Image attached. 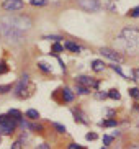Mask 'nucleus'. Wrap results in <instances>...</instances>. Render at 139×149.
Wrapping results in <instances>:
<instances>
[{"mask_svg": "<svg viewBox=\"0 0 139 149\" xmlns=\"http://www.w3.org/2000/svg\"><path fill=\"white\" fill-rule=\"evenodd\" d=\"M8 118H12L13 121H20L22 120V113L18 110H10L8 111Z\"/></svg>", "mask_w": 139, "mask_h": 149, "instance_id": "nucleus-10", "label": "nucleus"}, {"mask_svg": "<svg viewBox=\"0 0 139 149\" xmlns=\"http://www.w3.org/2000/svg\"><path fill=\"white\" fill-rule=\"evenodd\" d=\"M77 84L79 85H83V87H98V82L97 80H93L92 77H87V75H80V77H77Z\"/></svg>", "mask_w": 139, "mask_h": 149, "instance_id": "nucleus-7", "label": "nucleus"}, {"mask_svg": "<svg viewBox=\"0 0 139 149\" xmlns=\"http://www.w3.org/2000/svg\"><path fill=\"white\" fill-rule=\"evenodd\" d=\"M62 97H64L65 102H72L74 100V93H72L70 88H64V90H62Z\"/></svg>", "mask_w": 139, "mask_h": 149, "instance_id": "nucleus-11", "label": "nucleus"}, {"mask_svg": "<svg viewBox=\"0 0 139 149\" xmlns=\"http://www.w3.org/2000/svg\"><path fill=\"white\" fill-rule=\"evenodd\" d=\"M92 69L95 70V72H101V70L105 69V62H103V61H98V59H97V61L92 62Z\"/></svg>", "mask_w": 139, "mask_h": 149, "instance_id": "nucleus-9", "label": "nucleus"}, {"mask_svg": "<svg viewBox=\"0 0 139 149\" xmlns=\"http://www.w3.org/2000/svg\"><path fill=\"white\" fill-rule=\"evenodd\" d=\"M75 92L80 93V95H87V93L90 92V90H88L87 87H83V85H79V84H77V87H75Z\"/></svg>", "mask_w": 139, "mask_h": 149, "instance_id": "nucleus-14", "label": "nucleus"}, {"mask_svg": "<svg viewBox=\"0 0 139 149\" xmlns=\"http://www.w3.org/2000/svg\"><path fill=\"white\" fill-rule=\"evenodd\" d=\"M100 53L103 54V56H106L108 59H111V61H115V62H123V61H124V57H123V56H120V54H118L116 51H113V49L101 48V49H100Z\"/></svg>", "mask_w": 139, "mask_h": 149, "instance_id": "nucleus-5", "label": "nucleus"}, {"mask_svg": "<svg viewBox=\"0 0 139 149\" xmlns=\"http://www.w3.org/2000/svg\"><path fill=\"white\" fill-rule=\"evenodd\" d=\"M26 116H28V118H31V120H38L39 118V113L38 111H36V110H28V111H26Z\"/></svg>", "mask_w": 139, "mask_h": 149, "instance_id": "nucleus-13", "label": "nucleus"}, {"mask_svg": "<svg viewBox=\"0 0 139 149\" xmlns=\"http://www.w3.org/2000/svg\"><path fill=\"white\" fill-rule=\"evenodd\" d=\"M129 13H131V17L138 18V17H139V7H136V8H133V10L129 12Z\"/></svg>", "mask_w": 139, "mask_h": 149, "instance_id": "nucleus-26", "label": "nucleus"}, {"mask_svg": "<svg viewBox=\"0 0 139 149\" xmlns=\"http://www.w3.org/2000/svg\"><path fill=\"white\" fill-rule=\"evenodd\" d=\"M64 48L69 49V51H74V53H79V51H80V48H79L77 44H74V43H65Z\"/></svg>", "mask_w": 139, "mask_h": 149, "instance_id": "nucleus-12", "label": "nucleus"}, {"mask_svg": "<svg viewBox=\"0 0 139 149\" xmlns=\"http://www.w3.org/2000/svg\"><path fill=\"white\" fill-rule=\"evenodd\" d=\"M134 80H136V82H139V69L134 70Z\"/></svg>", "mask_w": 139, "mask_h": 149, "instance_id": "nucleus-33", "label": "nucleus"}, {"mask_svg": "<svg viewBox=\"0 0 139 149\" xmlns=\"http://www.w3.org/2000/svg\"><path fill=\"white\" fill-rule=\"evenodd\" d=\"M30 85V77H28V74L22 75V79L18 80L17 87H15V95L20 97V98H23L25 97V88Z\"/></svg>", "mask_w": 139, "mask_h": 149, "instance_id": "nucleus-4", "label": "nucleus"}, {"mask_svg": "<svg viewBox=\"0 0 139 149\" xmlns=\"http://www.w3.org/2000/svg\"><path fill=\"white\" fill-rule=\"evenodd\" d=\"M44 40H54V41H59L62 40L61 36H44Z\"/></svg>", "mask_w": 139, "mask_h": 149, "instance_id": "nucleus-29", "label": "nucleus"}, {"mask_svg": "<svg viewBox=\"0 0 139 149\" xmlns=\"http://www.w3.org/2000/svg\"><path fill=\"white\" fill-rule=\"evenodd\" d=\"M111 141H113V138H111V136H103V143H105V144H110Z\"/></svg>", "mask_w": 139, "mask_h": 149, "instance_id": "nucleus-28", "label": "nucleus"}, {"mask_svg": "<svg viewBox=\"0 0 139 149\" xmlns=\"http://www.w3.org/2000/svg\"><path fill=\"white\" fill-rule=\"evenodd\" d=\"M85 138H87L88 141H93V139H97V134H95V133H88V134L85 136Z\"/></svg>", "mask_w": 139, "mask_h": 149, "instance_id": "nucleus-27", "label": "nucleus"}, {"mask_svg": "<svg viewBox=\"0 0 139 149\" xmlns=\"http://www.w3.org/2000/svg\"><path fill=\"white\" fill-rule=\"evenodd\" d=\"M3 8L10 10V12H13V10H20V8H23V0H5L3 2Z\"/></svg>", "mask_w": 139, "mask_h": 149, "instance_id": "nucleus-6", "label": "nucleus"}, {"mask_svg": "<svg viewBox=\"0 0 139 149\" xmlns=\"http://www.w3.org/2000/svg\"><path fill=\"white\" fill-rule=\"evenodd\" d=\"M7 120H8V115H0V125H2V123H5Z\"/></svg>", "mask_w": 139, "mask_h": 149, "instance_id": "nucleus-30", "label": "nucleus"}, {"mask_svg": "<svg viewBox=\"0 0 139 149\" xmlns=\"http://www.w3.org/2000/svg\"><path fill=\"white\" fill-rule=\"evenodd\" d=\"M101 126H116V120H106V121H101Z\"/></svg>", "mask_w": 139, "mask_h": 149, "instance_id": "nucleus-19", "label": "nucleus"}, {"mask_svg": "<svg viewBox=\"0 0 139 149\" xmlns=\"http://www.w3.org/2000/svg\"><path fill=\"white\" fill-rule=\"evenodd\" d=\"M101 149H105V148H101Z\"/></svg>", "mask_w": 139, "mask_h": 149, "instance_id": "nucleus-35", "label": "nucleus"}, {"mask_svg": "<svg viewBox=\"0 0 139 149\" xmlns=\"http://www.w3.org/2000/svg\"><path fill=\"white\" fill-rule=\"evenodd\" d=\"M121 43L123 48L126 49L129 54H136L139 53V30L134 28H124L121 31Z\"/></svg>", "mask_w": 139, "mask_h": 149, "instance_id": "nucleus-1", "label": "nucleus"}, {"mask_svg": "<svg viewBox=\"0 0 139 149\" xmlns=\"http://www.w3.org/2000/svg\"><path fill=\"white\" fill-rule=\"evenodd\" d=\"M13 130H15V121L12 118H8L5 123L0 125V131L3 133V134H10V133H13Z\"/></svg>", "mask_w": 139, "mask_h": 149, "instance_id": "nucleus-8", "label": "nucleus"}, {"mask_svg": "<svg viewBox=\"0 0 139 149\" xmlns=\"http://www.w3.org/2000/svg\"><path fill=\"white\" fill-rule=\"evenodd\" d=\"M38 67H39L41 70H43V72H51V69H49V67L46 66V64H44V62H39V64H38Z\"/></svg>", "mask_w": 139, "mask_h": 149, "instance_id": "nucleus-21", "label": "nucleus"}, {"mask_svg": "<svg viewBox=\"0 0 139 149\" xmlns=\"http://www.w3.org/2000/svg\"><path fill=\"white\" fill-rule=\"evenodd\" d=\"M111 69H113V70H116L118 74H121L123 77H126V75H124V72L121 70V67H120V66H116V64H113V66H111Z\"/></svg>", "mask_w": 139, "mask_h": 149, "instance_id": "nucleus-24", "label": "nucleus"}, {"mask_svg": "<svg viewBox=\"0 0 139 149\" xmlns=\"http://www.w3.org/2000/svg\"><path fill=\"white\" fill-rule=\"evenodd\" d=\"M0 33H2V36H3L7 41H13V43L22 41L23 36H25L23 31H20L18 28H15L13 25H10L5 18L2 20V23H0Z\"/></svg>", "mask_w": 139, "mask_h": 149, "instance_id": "nucleus-2", "label": "nucleus"}, {"mask_svg": "<svg viewBox=\"0 0 139 149\" xmlns=\"http://www.w3.org/2000/svg\"><path fill=\"white\" fill-rule=\"evenodd\" d=\"M77 5L85 12H98L101 8L98 0H77Z\"/></svg>", "mask_w": 139, "mask_h": 149, "instance_id": "nucleus-3", "label": "nucleus"}, {"mask_svg": "<svg viewBox=\"0 0 139 149\" xmlns=\"http://www.w3.org/2000/svg\"><path fill=\"white\" fill-rule=\"evenodd\" d=\"M69 149H82L79 144H75V143H72V144H69Z\"/></svg>", "mask_w": 139, "mask_h": 149, "instance_id": "nucleus-32", "label": "nucleus"}, {"mask_svg": "<svg viewBox=\"0 0 139 149\" xmlns=\"http://www.w3.org/2000/svg\"><path fill=\"white\" fill-rule=\"evenodd\" d=\"M8 72V67H7V62L0 61V74H7Z\"/></svg>", "mask_w": 139, "mask_h": 149, "instance_id": "nucleus-16", "label": "nucleus"}, {"mask_svg": "<svg viewBox=\"0 0 139 149\" xmlns=\"http://www.w3.org/2000/svg\"><path fill=\"white\" fill-rule=\"evenodd\" d=\"M106 95H108L110 98H113V100H120V97H121V95H120V92H118L116 88H113V90H110V92L106 93Z\"/></svg>", "mask_w": 139, "mask_h": 149, "instance_id": "nucleus-15", "label": "nucleus"}, {"mask_svg": "<svg viewBox=\"0 0 139 149\" xmlns=\"http://www.w3.org/2000/svg\"><path fill=\"white\" fill-rule=\"evenodd\" d=\"M38 149H51V148H49V144L43 143V144H39V146H38Z\"/></svg>", "mask_w": 139, "mask_h": 149, "instance_id": "nucleus-31", "label": "nucleus"}, {"mask_svg": "<svg viewBox=\"0 0 139 149\" xmlns=\"http://www.w3.org/2000/svg\"><path fill=\"white\" fill-rule=\"evenodd\" d=\"M7 92H12V85H10V84L0 85V93H7Z\"/></svg>", "mask_w": 139, "mask_h": 149, "instance_id": "nucleus-17", "label": "nucleus"}, {"mask_svg": "<svg viewBox=\"0 0 139 149\" xmlns=\"http://www.w3.org/2000/svg\"><path fill=\"white\" fill-rule=\"evenodd\" d=\"M105 97H108L106 93H97V98H105Z\"/></svg>", "mask_w": 139, "mask_h": 149, "instance_id": "nucleus-34", "label": "nucleus"}, {"mask_svg": "<svg viewBox=\"0 0 139 149\" xmlns=\"http://www.w3.org/2000/svg\"><path fill=\"white\" fill-rule=\"evenodd\" d=\"M52 51H54V53H62V51H64V48H62V46H61V44H59V43H56V44H54V46H52Z\"/></svg>", "mask_w": 139, "mask_h": 149, "instance_id": "nucleus-20", "label": "nucleus"}, {"mask_svg": "<svg viewBox=\"0 0 139 149\" xmlns=\"http://www.w3.org/2000/svg\"><path fill=\"white\" fill-rule=\"evenodd\" d=\"M129 95L138 100V98H139V88H136V87L134 88H129Z\"/></svg>", "mask_w": 139, "mask_h": 149, "instance_id": "nucleus-18", "label": "nucleus"}, {"mask_svg": "<svg viewBox=\"0 0 139 149\" xmlns=\"http://www.w3.org/2000/svg\"><path fill=\"white\" fill-rule=\"evenodd\" d=\"M52 126L56 128V130H57L59 133H65V126H62V125H59V123H54Z\"/></svg>", "mask_w": 139, "mask_h": 149, "instance_id": "nucleus-22", "label": "nucleus"}, {"mask_svg": "<svg viewBox=\"0 0 139 149\" xmlns=\"http://www.w3.org/2000/svg\"><path fill=\"white\" fill-rule=\"evenodd\" d=\"M22 148H23V146H22V141H15L10 149H22Z\"/></svg>", "mask_w": 139, "mask_h": 149, "instance_id": "nucleus-25", "label": "nucleus"}, {"mask_svg": "<svg viewBox=\"0 0 139 149\" xmlns=\"http://www.w3.org/2000/svg\"><path fill=\"white\" fill-rule=\"evenodd\" d=\"M30 3L31 5H46L48 3V0H31Z\"/></svg>", "mask_w": 139, "mask_h": 149, "instance_id": "nucleus-23", "label": "nucleus"}]
</instances>
